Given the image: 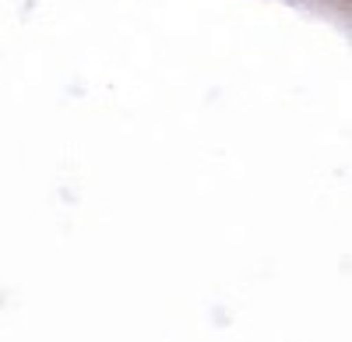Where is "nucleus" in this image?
I'll return each mask as SVG.
<instances>
[]
</instances>
